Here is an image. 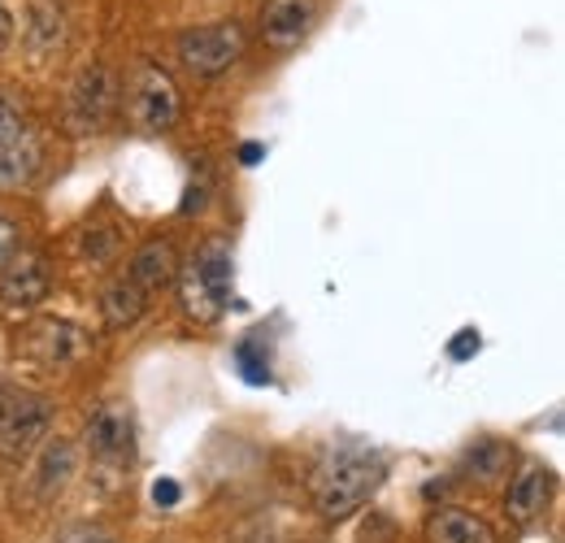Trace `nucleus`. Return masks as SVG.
Returning <instances> with one entry per match:
<instances>
[{
  "mask_svg": "<svg viewBox=\"0 0 565 543\" xmlns=\"http://www.w3.org/2000/svg\"><path fill=\"white\" fill-rule=\"evenodd\" d=\"M57 543H114L109 531H100V526H87V522H78V526H66Z\"/></svg>",
  "mask_w": 565,
  "mask_h": 543,
  "instance_id": "obj_19",
  "label": "nucleus"
},
{
  "mask_svg": "<svg viewBox=\"0 0 565 543\" xmlns=\"http://www.w3.org/2000/svg\"><path fill=\"white\" fill-rule=\"evenodd\" d=\"M44 148H40V136L31 127V118L0 96V179H26L35 174Z\"/></svg>",
  "mask_w": 565,
  "mask_h": 543,
  "instance_id": "obj_7",
  "label": "nucleus"
},
{
  "mask_svg": "<svg viewBox=\"0 0 565 543\" xmlns=\"http://www.w3.org/2000/svg\"><path fill=\"white\" fill-rule=\"evenodd\" d=\"M475 352H479V331H461L457 340L448 343V356H452V361H470Z\"/></svg>",
  "mask_w": 565,
  "mask_h": 543,
  "instance_id": "obj_20",
  "label": "nucleus"
},
{
  "mask_svg": "<svg viewBox=\"0 0 565 543\" xmlns=\"http://www.w3.org/2000/svg\"><path fill=\"white\" fill-rule=\"evenodd\" d=\"M426 540L430 543H495V531L466 513V509H435L430 522H426Z\"/></svg>",
  "mask_w": 565,
  "mask_h": 543,
  "instance_id": "obj_13",
  "label": "nucleus"
},
{
  "mask_svg": "<svg viewBox=\"0 0 565 543\" xmlns=\"http://www.w3.org/2000/svg\"><path fill=\"white\" fill-rule=\"evenodd\" d=\"M9 31H13V18H9V9L0 4V49L9 44Z\"/></svg>",
  "mask_w": 565,
  "mask_h": 543,
  "instance_id": "obj_24",
  "label": "nucleus"
},
{
  "mask_svg": "<svg viewBox=\"0 0 565 543\" xmlns=\"http://www.w3.org/2000/svg\"><path fill=\"white\" fill-rule=\"evenodd\" d=\"M114 105H118V83H114V70L109 66H87L71 87V100H66V123L71 131H100L109 118H114Z\"/></svg>",
  "mask_w": 565,
  "mask_h": 543,
  "instance_id": "obj_5",
  "label": "nucleus"
},
{
  "mask_svg": "<svg viewBox=\"0 0 565 543\" xmlns=\"http://www.w3.org/2000/svg\"><path fill=\"white\" fill-rule=\"evenodd\" d=\"M131 118L143 131H170L179 123V87L166 70L143 66L131 83Z\"/></svg>",
  "mask_w": 565,
  "mask_h": 543,
  "instance_id": "obj_8",
  "label": "nucleus"
},
{
  "mask_svg": "<svg viewBox=\"0 0 565 543\" xmlns=\"http://www.w3.org/2000/svg\"><path fill=\"white\" fill-rule=\"evenodd\" d=\"M548 500H553V475H548L544 466L522 470V475L509 482V496H504L509 518H513L518 526L540 522V518H544V509H548Z\"/></svg>",
  "mask_w": 565,
  "mask_h": 543,
  "instance_id": "obj_11",
  "label": "nucleus"
},
{
  "mask_svg": "<svg viewBox=\"0 0 565 543\" xmlns=\"http://www.w3.org/2000/svg\"><path fill=\"white\" fill-rule=\"evenodd\" d=\"M74 475V448L66 439H53L49 448H44V457H40V470H35V491H40V500H53Z\"/></svg>",
  "mask_w": 565,
  "mask_h": 543,
  "instance_id": "obj_15",
  "label": "nucleus"
},
{
  "mask_svg": "<svg viewBox=\"0 0 565 543\" xmlns=\"http://www.w3.org/2000/svg\"><path fill=\"white\" fill-rule=\"evenodd\" d=\"M231 274H235V262H231V248L226 244H205L188 262V270H183V309L196 322H217L222 309L235 305Z\"/></svg>",
  "mask_w": 565,
  "mask_h": 543,
  "instance_id": "obj_3",
  "label": "nucleus"
},
{
  "mask_svg": "<svg viewBox=\"0 0 565 543\" xmlns=\"http://www.w3.org/2000/svg\"><path fill=\"white\" fill-rule=\"evenodd\" d=\"M239 53H244V31L235 22H210L179 35V62L196 78H213L226 66H235Z\"/></svg>",
  "mask_w": 565,
  "mask_h": 543,
  "instance_id": "obj_4",
  "label": "nucleus"
},
{
  "mask_svg": "<svg viewBox=\"0 0 565 543\" xmlns=\"http://www.w3.org/2000/svg\"><path fill=\"white\" fill-rule=\"evenodd\" d=\"M470 470L479 478H495L500 475V466H504V448L500 444H479V448H470Z\"/></svg>",
  "mask_w": 565,
  "mask_h": 543,
  "instance_id": "obj_18",
  "label": "nucleus"
},
{
  "mask_svg": "<svg viewBox=\"0 0 565 543\" xmlns=\"http://www.w3.org/2000/svg\"><path fill=\"white\" fill-rule=\"evenodd\" d=\"M100 313H105L109 327H131V322L143 313V291L131 283V278L109 283L105 296H100Z\"/></svg>",
  "mask_w": 565,
  "mask_h": 543,
  "instance_id": "obj_16",
  "label": "nucleus"
},
{
  "mask_svg": "<svg viewBox=\"0 0 565 543\" xmlns=\"http://www.w3.org/2000/svg\"><path fill=\"white\" fill-rule=\"evenodd\" d=\"M383 482H387V461H383V453L361 448V444H344V448H335V453L318 466V475H313L318 513L331 518V522H340V518L356 513Z\"/></svg>",
  "mask_w": 565,
  "mask_h": 543,
  "instance_id": "obj_1",
  "label": "nucleus"
},
{
  "mask_svg": "<svg viewBox=\"0 0 565 543\" xmlns=\"http://www.w3.org/2000/svg\"><path fill=\"white\" fill-rule=\"evenodd\" d=\"M127 278L140 287L143 296H148V291L170 287V283L179 278V257H174V244H166V239L143 244L140 253H136V262H131V274H127Z\"/></svg>",
  "mask_w": 565,
  "mask_h": 543,
  "instance_id": "obj_12",
  "label": "nucleus"
},
{
  "mask_svg": "<svg viewBox=\"0 0 565 543\" xmlns=\"http://www.w3.org/2000/svg\"><path fill=\"white\" fill-rule=\"evenodd\" d=\"M53 405L31 387H0V461H26L49 435Z\"/></svg>",
  "mask_w": 565,
  "mask_h": 543,
  "instance_id": "obj_2",
  "label": "nucleus"
},
{
  "mask_svg": "<svg viewBox=\"0 0 565 543\" xmlns=\"http://www.w3.org/2000/svg\"><path fill=\"white\" fill-rule=\"evenodd\" d=\"M262 157H266V148H262V143H244V148H239V166H257Z\"/></svg>",
  "mask_w": 565,
  "mask_h": 543,
  "instance_id": "obj_23",
  "label": "nucleus"
},
{
  "mask_svg": "<svg viewBox=\"0 0 565 543\" xmlns=\"http://www.w3.org/2000/svg\"><path fill=\"white\" fill-rule=\"evenodd\" d=\"M179 496H183V491H179V482H174V478H161V482H152V500H157L161 509L179 504Z\"/></svg>",
  "mask_w": 565,
  "mask_h": 543,
  "instance_id": "obj_21",
  "label": "nucleus"
},
{
  "mask_svg": "<svg viewBox=\"0 0 565 543\" xmlns=\"http://www.w3.org/2000/svg\"><path fill=\"white\" fill-rule=\"evenodd\" d=\"M44 296H49V266H44V257L40 253H26V248L22 253L13 248L0 262V305L9 313H26Z\"/></svg>",
  "mask_w": 565,
  "mask_h": 543,
  "instance_id": "obj_9",
  "label": "nucleus"
},
{
  "mask_svg": "<svg viewBox=\"0 0 565 543\" xmlns=\"http://www.w3.org/2000/svg\"><path fill=\"white\" fill-rule=\"evenodd\" d=\"M87 448L100 466H127L136 453V417L122 401H105L87 417Z\"/></svg>",
  "mask_w": 565,
  "mask_h": 543,
  "instance_id": "obj_6",
  "label": "nucleus"
},
{
  "mask_svg": "<svg viewBox=\"0 0 565 543\" xmlns=\"http://www.w3.org/2000/svg\"><path fill=\"white\" fill-rule=\"evenodd\" d=\"M83 348H87V340H83V331L74 322H44L31 336V352L44 365H71V361H78Z\"/></svg>",
  "mask_w": 565,
  "mask_h": 543,
  "instance_id": "obj_14",
  "label": "nucleus"
},
{
  "mask_svg": "<svg viewBox=\"0 0 565 543\" xmlns=\"http://www.w3.org/2000/svg\"><path fill=\"white\" fill-rule=\"evenodd\" d=\"M318 22V0H266L262 4V35L275 53L296 49Z\"/></svg>",
  "mask_w": 565,
  "mask_h": 543,
  "instance_id": "obj_10",
  "label": "nucleus"
},
{
  "mask_svg": "<svg viewBox=\"0 0 565 543\" xmlns=\"http://www.w3.org/2000/svg\"><path fill=\"white\" fill-rule=\"evenodd\" d=\"M235 365H239L244 383L266 387L270 383V336L266 331H248L244 340L235 343Z\"/></svg>",
  "mask_w": 565,
  "mask_h": 543,
  "instance_id": "obj_17",
  "label": "nucleus"
},
{
  "mask_svg": "<svg viewBox=\"0 0 565 543\" xmlns=\"http://www.w3.org/2000/svg\"><path fill=\"white\" fill-rule=\"evenodd\" d=\"M13 244H18V226H13V222L0 213V262L13 253Z\"/></svg>",
  "mask_w": 565,
  "mask_h": 543,
  "instance_id": "obj_22",
  "label": "nucleus"
}]
</instances>
